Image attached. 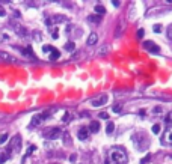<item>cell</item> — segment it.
Here are the masks:
<instances>
[{"mask_svg": "<svg viewBox=\"0 0 172 164\" xmlns=\"http://www.w3.org/2000/svg\"><path fill=\"white\" fill-rule=\"evenodd\" d=\"M11 149L14 151V153H18L21 151V136H14V139L11 141Z\"/></svg>", "mask_w": 172, "mask_h": 164, "instance_id": "obj_5", "label": "cell"}, {"mask_svg": "<svg viewBox=\"0 0 172 164\" xmlns=\"http://www.w3.org/2000/svg\"><path fill=\"white\" fill-rule=\"evenodd\" d=\"M60 134H62V129L55 127V128H48L44 131V137L46 139H50V140H56L60 137Z\"/></svg>", "mask_w": 172, "mask_h": 164, "instance_id": "obj_3", "label": "cell"}, {"mask_svg": "<svg viewBox=\"0 0 172 164\" xmlns=\"http://www.w3.org/2000/svg\"><path fill=\"white\" fill-rule=\"evenodd\" d=\"M6 15V12H5V9L2 8V5H0V17H5Z\"/></svg>", "mask_w": 172, "mask_h": 164, "instance_id": "obj_33", "label": "cell"}, {"mask_svg": "<svg viewBox=\"0 0 172 164\" xmlns=\"http://www.w3.org/2000/svg\"><path fill=\"white\" fill-rule=\"evenodd\" d=\"M152 30H154L156 33H160V32H161V26H160V24H156V26L152 27Z\"/></svg>", "mask_w": 172, "mask_h": 164, "instance_id": "obj_25", "label": "cell"}, {"mask_svg": "<svg viewBox=\"0 0 172 164\" xmlns=\"http://www.w3.org/2000/svg\"><path fill=\"white\" fill-rule=\"evenodd\" d=\"M53 50H55V48L51 47V45H44V47H42V51H44V53H51Z\"/></svg>", "mask_w": 172, "mask_h": 164, "instance_id": "obj_23", "label": "cell"}, {"mask_svg": "<svg viewBox=\"0 0 172 164\" xmlns=\"http://www.w3.org/2000/svg\"><path fill=\"white\" fill-rule=\"evenodd\" d=\"M154 111H156V113H160L161 108H160V107H156V108H154Z\"/></svg>", "mask_w": 172, "mask_h": 164, "instance_id": "obj_37", "label": "cell"}, {"mask_svg": "<svg viewBox=\"0 0 172 164\" xmlns=\"http://www.w3.org/2000/svg\"><path fill=\"white\" fill-rule=\"evenodd\" d=\"M113 129H115V124H113V122H109V124H107V128H106L107 134H112V132H113Z\"/></svg>", "mask_w": 172, "mask_h": 164, "instance_id": "obj_15", "label": "cell"}, {"mask_svg": "<svg viewBox=\"0 0 172 164\" xmlns=\"http://www.w3.org/2000/svg\"><path fill=\"white\" fill-rule=\"evenodd\" d=\"M97 41H98V35H97L95 32H92L86 42H88V45H94V44H97Z\"/></svg>", "mask_w": 172, "mask_h": 164, "instance_id": "obj_11", "label": "cell"}, {"mask_svg": "<svg viewBox=\"0 0 172 164\" xmlns=\"http://www.w3.org/2000/svg\"><path fill=\"white\" fill-rule=\"evenodd\" d=\"M69 160H71V161H73V163H74V161H76V160H77V155H76V153H73V155H71V157H69Z\"/></svg>", "mask_w": 172, "mask_h": 164, "instance_id": "obj_34", "label": "cell"}, {"mask_svg": "<svg viewBox=\"0 0 172 164\" xmlns=\"http://www.w3.org/2000/svg\"><path fill=\"white\" fill-rule=\"evenodd\" d=\"M161 143L166 145V146H172V127L171 125L165 129V132L161 136Z\"/></svg>", "mask_w": 172, "mask_h": 164, "instance_id": "obj_4", "label": "cell"}, {"mask_svg": "<svg viewBox=\"0 0 172 164\" xmlns=\"http://www.w3.org/2000/svg\"><path fill=\"white\" fill-rule=\"evenodd\" d=\"M74 48H76L74 42H67V44H65V50H68V51H73Z\"/></svg>", "mask_w": 172, "mask_h": 164, "instance_id": "obj_20", "label": "cell"}, {"mask_svg": "<svg viewBox=\"0 0 172 164\" xmlns=\"http://www.w3.org/2000/svg\"><path fill=\"white\" fill-rule=\"evenodd\" d=\"M65 20H67V17H64V15H56V17H51V18L47 20V26H48V29H50V27H53L56 23H62V21H65Z\"/></svg>", "mask_w": 172, "mask_h": 164, "instance_id": "obj_6", "label": "cell"}, {"mask_svg": "<svg viewBox=\"0 0 172 164\" xmlns=\"http://www.w3.org/2000/svg\"><path fill=\"white\" fill-rule=\"evenodd\" d=\"M88 20H89V21H100V20H101V17H98V15H97V17H89Z\"/></svg>", "mask_w": 172, "mask_h": 164, "instance_id": "obj_28", "label": "cell"}, {"mask_svg": "<svg viewBox=\"0 0 172 164\" xmlns=\"http://www.w3.org/2000/svg\"><path fill=\"white\" fill-rule=\"evenodd\" d=\"M14 29H15V32H17V33H18L20 36H24V35H26V30H24V29L21 27V26H20V24H14Z\"/></svg>", "mask_w": 172, "mask_h": 164, "instance_id": "obj_13", "label": "cell"}, {"mask_svg": "<svg viewBox=\"0 0 172 164\" xmlns=\"http://www.w3.org/2000/svg\"><path fill=\"white\" fill-rule=\"evenodd\" d=\"M53 113V110H46V111H42V113H38V115H35L32 117V124H30V128H35V127H38L39 124H42V120L47 119V117L50 116Z\"/></svg>", "mask_w": 172, "mask_h": 164, "instance_id": "obj_2", "label": "cell"}, {"mask_svg": "<svg viewBox=\"0 0 172 164\" xmlns=\"http://www.w3.org/2000/svg\"><path fill=\"white\" fill-rule=\"evenodd\" d=\"M109 157H110V161L113 164H127V161H128V155H127L126 149L118 148V146L110 149Z\"/></svg>", "mask_w": 172, "mask_h": 164, "instance_id": "obj_1", "label": "cell"}, {"mask_svg": "<svg viewBox=\"0 0 172 164\" xmlns=\"http://www.w3.org/2000/svg\"><path fill=\"white\" fill-rule=\"evenodd\" d=\"M59 56H60V53L57 51L56 48H55V50H53V51L50 53V59H53V60H56V59H59Z\"/></svg>", "mask_w": 172, "mask_h": 164, "instance_id": "obj_14", "label": "cell"}, {"mask_svg": "<svg viewBox=\"0 0 172 164\" xmlns=\"http://www.w3.org/2000/svg\"><path fill=\"white\" fill-rule=\"evenodd\" d=\"M113 111H115V113H119V111H121V106H119V104H115V106H113Z\"/></svg>", "mask_w": 172, "mask_h": 164, "instance_id": "obj_29", "label": "cell"}, {"mask_svg": "<svg viewBox=\"0 0 172 164\" xmlns=\"http://www.w3.org/2000/svg\"><path fill=\"white\" fill-rule=\"evenodd\" d=\"M41 36H42V35H41V32H38V30H35V32H33V39H35V41H41V39H42Z\"/></svg>", "mask_w": 172, "mask_h": 164, "instance_id": "obj_21", "label": "cell"}, {"mask_svg": "<svg viewBox=\"0 0 172 164\" xmlns=\"http://www.w3.org/2000/svg\"><path fill=\"white\" fill-rule=\"evenodd\" d=\"M143 48H147L151 53H159V51H160V47H157L152 41H147V42L143 44Z\"/></svg>", "mask_w": 172, "mask_h": 164, "instance_id": "obj_8", "label": "cell"}, {"mask_svg": "<svg viewBox=\"0 0 172 164\" xmlns=\"http://www.w3.org/2000/svg\"><path fill=\"white\" fill-rule=\"evenodd\" d=\"M151 131H152L154 134H159V132H160V125H159V124L152 125V128H151Z\"/></svg>", "mask_w": 172, "mask_h": 164, "instance_id": "obj_22", "label": "cell"}, {"mask_svg": "<svg viewBox=\"0 0 172 164\" xmlns=\"http://www.w3.org/2000/svg\"><path fill=\"white\" fill-rule=\"evenodd\" d=\"M51 35H53V38H55V39H57V36H59V33H57V29H56V27H55V29L51 30Z\"/></svg>", "mask_w": 172, "mask_h": 164, "instance_id": "obj_30", "label": "cell"}, {"mask_svg": "<svg viewBox=\"0 0 172 164\" xmlns=\"http://www.w3.org/2000/svg\"><path fill=\"white\" fill-rule=\"evenodd\" d=\"M35 151V146H30V148H29V149H27V152H26V157H24V158H27V157H29V155H30V153L33 152Z\"/></svg>", "mask_w": 172, "mask_h": 164, "instance_id": "obj_27", "label": "cell"}, {"mask_svg": "<svg viewBox=\"0 0 172 164\" xmlns=\"http://www.w3.org/2000/svg\"><path fill=\"white\" fill-rule=\"evenodd\" d=\"M143 35H145L143 29H139V30H138V38H143Z\"/></svg>", "mask_w": 172, "mask_h": 164, "instance_id": "obj_31", "label": "cell"}, {"mask_svg": "<svg viewBox=\"0 0 172 164\" xmlns=\"http://www.w3.org/2000/svg\"><path fill=\"white\" fill-rule=\"evenodd\" d=\"M100 117H101V119H107L109 115H107V113H100Z\"/></svg>", "mask_w": 172, "mask_h": 164, "instance_id": "obj_36", "label": "cell"}, {"mask_svg": "<svg viewBox=\"0 0 172 164\" xmlns=\"http://www.w3.org/2000/svg\"><path fill=\"white\" fill-rule=\"evenodd\" d=\"M95 12H97V14H104V12H106V8L101 6V5H97V6H95Z\"/></svg>", "mask_w": 172, "mask_h": 164, "instance_id": "obj_16", "label": "cell"}, {"mask_svg": "<svg viewBox=\"0 0 172 164\" xmlns=\"http://www.w3.org/2000/svg\"><path fill=\"white\" fill-rule=\"evenodd\" d=\"M107 103V96L106 95H101L100 98H97V99H92V106L94 107H101L104 106Z\"/></svg>", "mask_w": 172, "mask_h": 164, "instance_id": "obj_9", "label": "cell"}, {"mask_svg": "<svg viewBox=\"0 0 172 164\" xmlns=\"http://www.w3.org/2000/svg\"><path fill=\"white\" fill-rule=\"evenodd\" d=\"M23 53H24V54H27V56H30V57H35L33 51H32V48H30V47H27L26 50H23Z\"/></svg>", "mask_w": 172, "mask_h": 164, "instance_id": "obj_19", "label": "cell"}, {"mask_svg": "<svg viewBox=\"0 0 172 164\" xmlns=\"http://www.w3.org/2000/svg\"><path fill=\"white\" fill-rule=\"evenodd\" d=\"M168 38H169V39L172 41V26L169 27V29H168Z\"/></svg>", "mask_w": 172, "mask_h": 164, "instance_id": "obj_32", "label": "cell"}, {"mask_svg": "<svg viewBox=\"0 0 172 164\" xmlns=\"http://www.w3.org/2000/svg\"><path fill=\"white\" fill-rule=\"evenodd\" d=\"M62 136H65V141H67V143H69V136H68V132H64Z\"/></svg>", "mask_w": 172, "mask_h": 164, "instance_id": "obj_35", "label": "cell"}, {"mask_svg": "<svg viewBox=\"0 0 172 164\" xmlns=\"http://www.w3.org/2000/svg\"><path fill=\"white\" fill-rule=\"evenodd\" d=\"M8 160V152H0V164H3Z\"/></svg>", "mask_w": 172, "mask_h": 164, "instance_id": "obj_18", "label": "cell"}, {"mask_svg": "<svg viewBox=\"0 0 172 164\" xmlns=\"http://www.w3.org/2000/svg\"><path fill=\"white\" fill-rule=\"evenodd\" d=\"M8 137H9V136H8V132L2 134V136H0V145H2V143H5V141L8 140Z\"/></svg>", "mask_w": 172, "mask_h": 164, "instance_id": "obj_24", "label": "cell"}, {"mask_svg": "<svg viewBox=\"0 0 172 164\" xmlns=\"http://www.w3.org/2000/svg\"><path fill=\"white\" fill-rule=\"evenodd\" d=\"M88 136H89V129L86 128V127H82V128L79 129V132H77V137H79L80 140H86Z\"/></svg>", "mask_w": 172, "mask_h": 164, "instance_id": "obj_10", "label": "cell"}, {"mask_svg": "<svg viewBox=\"0 0 172 164\" xmlns=\"http://www.w3.org/2000/svg\"><path fill=\"white\" fill-rule=\"evenodd\" d=\"M89 131L91 132H98V129H100V122H91V125H89Z\"/></svg>", "mask_w": 172, "mask_h": 164, "instance_id": "obj_12", "label": "cell"}, {"mask_svg": "<svg viewBox=\"0 0 172 164\" xmlns=\"http://www.w3.org/2000/svg\"><path fill=\"white\" fill-rule=\"evenodd\" d=\"M168 124H172V111H169L168 115H166V119H165Z\"/></svg>", "mask_w": 172, "mask_h": 164, "instance_id": "obj_26", "label": "cell"}, {"mask_svg": "<svg viewBox=\"0 0 172 164\" xmlns=\"http://www.w3.org/2000/svg\"><path fill=\"white\" fill-rule=\"evenodd\" d=\"M0 59H2L3 62H8V63H15V62H18L14 56H11V54L6 53V51H0Z\"/></svg>", "mask_w": 172, "mask_h": 164, "instance_id": "obj_7", "label": "cell"}, {"mask_svg": "<svg viewBox=\"0 0 172 164\" xmlns=\"http://www.w3.org/2000/svg\"><path fill=\"white\" fill-rule=\"evenodd\" d=\"M107 51H109V47H107V45H103V47L100 48L98 54H100V56H104V54H107Z\"/></svg>", "mask_w": 172, "mask_h": 164, "instance_id": "obj_17", "label": "cell"}]
</instances>
